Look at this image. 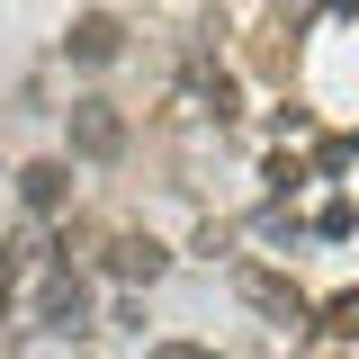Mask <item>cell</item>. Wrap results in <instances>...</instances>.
Masks as SVG:
<instances>
[{
	"label": "cell",
	"instance_id": "1",
	"mask_svg": "<svg viewBox=\"0 0 359 359\" xmlns=\"http://www.w3.org/2000/svg\"><path fill=\"white\" fill-rule=\"evenodd\" d=\"M117 108H108V99H81V108H72V144H81V153H117Z\"/></svg>",
	"mask_w": 359,
	"mask_h": 359
},
{
	"label": "cell",
	"instance_id": "2",
	"mask_svg": "<svg viewBox=\"0 0 359 359\" xmlns=\"http://www.w3.org/2000/svg\"><path fill=\"white\" fill-rule=\"evenodd\" d=\"M18 198H27V207H36V216H54V207H63V198H72V180H63V162H36V171L18 180Z\"/></svg>",
	"mask_w": 359,
	"mask_h": 359
},
{
	"label": "cell",
	"instance_id": "3",
	"mask_svg": "<svg viewBox=\"0 0 359 359\" xmlns=\"http://www.w3.org/2000/svg\"><path fill=\"white\" fill-rule=\"evenodd\" d=\"M252 306H261V314H278V323H297V314H306V297H297L287 278H252Z\"/></svg>",
	"mask_w": 359,
	"mask_h": 359
},
{
	"label": "cell",
	"instance_id": "4",
	"mask_svg": "<svg viewBox=\"0 0 359 359\" xmlns=\"http://www.w3.org/2000/svg\"><path fill=\"white\" fill-rule=\"evenodd\" d=\"M72 54H81V63H108V54H117V27H108V18H81V27H72Z\"/></svg>",
	"mask_w": 359,
	"mask_h": 359
},
{
	"label": "cell",
	"instance_id": "5",
	"mask_svg": "<svg viewBox=\"0 0 359 359\" xmlns=\"http://www.w3.org/2000/svg\"><path fill=\"white\" fill-rule=\"evenodd\" d=\"M108 261L126 269V278H153V269H162V252H153V243H135V233H126V243H117V252H108Z\"/></svg>",
	"mask_w": 359,
	"mask_h": 359
},
{
	"label": "cell",
	"instance_id": "6",
	"mask_svg": "<svg viewBox=\"0 0 359 359\" xmlns=\"http://www.w3.org/2000/svg\"><path fill=\"white\" fill-rule=\"evenodd\" d=\"M323 332H341V341H359V287H341V297L323 306Z\"/></svg>",
	"mask_w": 359,
	"mask_h": 359
},
{
	"label": "cell",
	"instance_id": "7",
	"mask_svg": "<svg viewBox=\"0 0 359 359\" xmlns=\"http://www.w3.org/2000/svg\"><path fill=\"white\" fill-rule=\"evenodd\" d=\"M153 359H216V351H189V341H162Z\"/></svg>",
	"mask_w": 359,
	"mask_h": 359
}]
</instances>
